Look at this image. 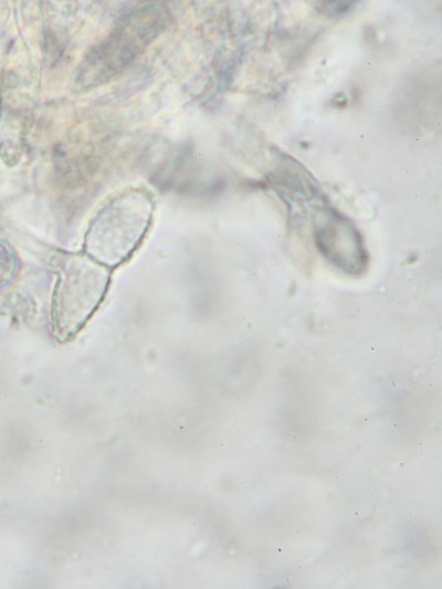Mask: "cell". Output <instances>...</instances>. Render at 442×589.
Masks as SVG:
<instances>
[{
    "mask_svg": "<svg viewBox=\"0 0 442 589\" xmlns=\"http://www.w3.org/2000/svg\"><path fill=\"white\" fill-rule=\"evenodd\" d=\"M152 210L151 197L145 190L131 189L113 198L86 232L87 256L105 267L126 261L144 239Z\"/></svg>",
    "mask_w": 442,
    "mask_h": 589,
    "instance_id": "1",
    "label": "cell"
},
{
    "mask_svg": "<svg viewBox=\"0 0 442 589\" xmlns=\"http://www.w3.org/2000/svg\"><path fill=\"white\" fill-rule=\"evenodd\" d=\"M319 3L322 8L324 9L327 8L328 11L333 13H337V12H345L347 9L351 7L354 2L334 1V2H319Z\"/></svg>",
    "mask_w": 442,
    "mask_h": 589,
    "instance_id": "5",
    "label": "cell"
},
{
    "mask_svg": "<svg viewBox=\"0 0 442 589\" xmlns=\"http://www.w3.org/2000/svg\"><path fill=\"white\" fill-rule=\"evenodd\" d=\"M316 244L324 256L349 275H361L367 267V253L355 227L334 211L325 212L316 223Z\"/></svg>",
    "mask_w": 442,
    "mask_h": 589,
    "instance_id": "4",
    "label": "cell"
},
{
    "mask_svg": "<svg viewBox=\"0 0 442 589\" xmlns=\"http://www.w3.org/2000/svg\"><path fill=\"white\" fill-rule=\"evenodd\" d=\"M162 4L149 3L125 14L85 56L75 83L88 88L108 81L139 56L165 27Z\"/></svg>",
    "mask_w": 442,
    "mask_h": 589,
    "instance_id": "2",
    "label": "cell"
},
{
    "mask_svg": "<svg viewBox=\"0 0 442 589\" xmlns=\"http://www.w3.org/2000/svg\"><path fill=\"white\" fill-rule=\"evenodd\" d=\"M57 272L52 319L57 337L65 339L78 332L96 311L107 290L109 273L88 256H67Z\"/></svg>",
    "mask_w": 442,
    "mask_h": 589,
    "instance_id": "3",
    "label": "cell"
}]
</instances>
